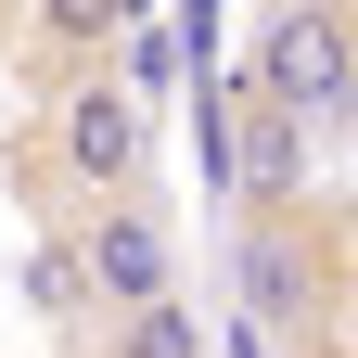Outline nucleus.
I'll return each mask as SVG.
<instances>
[{"instance_id": "4", "label": "nucleus", "mask_w": 358, "mask_h": 358, "mask_svg": "<svg viewBox=\"0 0 358 358\" xmlns=\"http://www.w3.org/2000/svg\"><path fill=\"white\" fill-rule=\"evenodd\" d=\"M77 282L103 294V307H141L179 282V256H166V217L141 192H90V231H77Z\"/></svg>"}, {"instance_id": "7", "label": "nucleus", "mask_w": 358, "mask_h": 358, "mask_svg": "<svg viewBox=\"0 0 358 358\" xmlns=\"http://www.w3.org/2000/svg\"><path fill=\"white\" fill-rule=\"evenodd\" d=\"M38 26H52V52L103 64V52H115V26H128V0H38Z\"/></svg>"}, {"instance_id": "5", "label": "nucleus", "mask_w": 358, "mask_h": 358, "mask_svg": "<svg viewBox=\"0 0 358 358\" xmlns=\"http://www.w3.org/2000/svg\"><path fill=\"white\" fill-rule=\"evenodd\" d=\"M231 179H243L256 205H294V192H307V115L268 103V90H243V115H231Z\"/></svg>"}, {"instance_id": "8", "label": "nucleus", "mask_w": 358, "mask_h": 358, "mask_svg": "<svg viewBox=\"0 0 358 358\" xmlns=\"http://www.w3.org/2000/svg\"><path fill=\"white\" fill-rule=\"evenodd\" d=\"M166 77H179V38H166V26H128V90H141V103H154Z\"/></svg>"}, {"instance_id": "1", "label": "nucleus", "mask_w": 358, "mask_h": 358, "mask_svg": "<svg viewBox=\"0 0 358 358\" xmlns=\"http://www.w3.org/2000/svg\"><path fill=\"white\" fill-rule=\"evenodd\" d=\"M256 90L294 103L307 128H320V115H358V26L333 13V0H282L268 38H256Z\"/></svg>"}, {"instance_id": "9", "label": "nucleus", "mask_w": 358, "mask_h": 358, "mask_svg": "<svg viewBox=\"0 0 358 358\" xmlns=\"http://www.w3.org/2000/svg\"><path fill=\"white\" fill-rule=\"evenodd\" d=\"M38 307H52V320H64V307H90V282H77V256H38Z\"/></svg>"}, {"instance_id": "6", "label": "nucleus", "mask_w": 358, "mask_h": 358, "mask_svg": "<svg viewBox=\"0 0 358 358\" xmlns=\"http://www.w3.org/2000/svg\"><path fill=\"white\" fill-rule=\"evenodd\" d=\"M115 358H205V333H192V307H179V282L141 294V307H115Z\"/></svg>"}, {"instance_id": "2", "label": "nucleus", "mask_w": 358, "mask_h": 358, "mask_svg": "<svg viewBox=\"0 0 358 358\" xmlns=\"http://www.w3.org/2000/svg\"><path fill=\"white\" fill-rule=\"evenodd\" d=\"M243 307H256V333H294V345H320L333 333V243L320 231H282V205H256V231H243Z\"/></svg>"}, {"instance_id": "3", "label": "nucleus", "mask_w": 358, "mask_h": 358, "mask_svg": "<svg viewBox=\"0 0 358 358\" xmlns=\"http://www.w3.org/2000/svg\"><path fill=\"white\" fill-rule=\"evenodd\" d=\"M52 141H64V166H77V192H141V90L103 77V64H77Z\"/></svg>"}]
</instances>
